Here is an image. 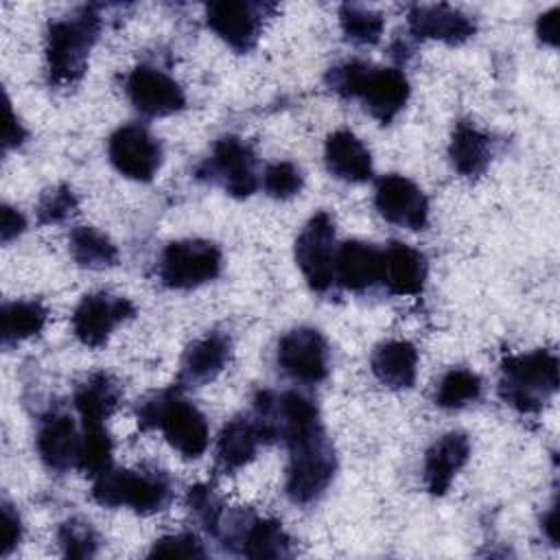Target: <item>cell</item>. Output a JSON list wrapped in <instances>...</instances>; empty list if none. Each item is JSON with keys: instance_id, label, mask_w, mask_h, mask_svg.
<instances>
[{"instance_id": "cell-37", "label": "cell", "mask_w": 560, "mask_h": 560, "mask_svg": "<svg viewBox=\"0 0 560 560\" xmlns=\"http://www.w3.org/2000/svg\"><path fill=\"white\" fill-rule=\"evenodd\" d=\"M22 536V525H20V516L18 512L4 503L2 505V556H9L13 551V547L20 542Z\"/></svg>"}, {"instance_id": "cell-31", "label": "cell", "mask_w": 560, "mask_h": 560, "mask_svg": "<svg viewBox=\"0 0 560 560\" xmlns=\"http://www.w3.org/2000/svg\"><path fill=\"white\" fill-rule=\"evenodd\" d=\"M112 464V440L105 431V424H83L81 433V455L79 470L88 475H101Z\"/></svg>"}, {"instance_id": "cell-21", "label": "cell", "mask_w": 560, "mask_h": 560, "mask_svg": "<svg viewBox=\"0 0 560 560\" xmlns=\"http://www.w3.org/2000/svg\"><path fill=\"white\" fill-rule=\"evenodd\" d=\"M324 160L328 171L343 182L359 184L372 177V155L368 147L348 129H339L328 136Z\"/></svg>"}, {"instance_id": "cell-39", "label": "cell", "mask_w": 560, "mask_h": 560, "mask_svg": "<svg viewBox=\"0 0 560 560\" xmlns=\"http://www.w3.org/2000/svg\"><path fill=\"white\" fill-rule=\"evenodd\" d=\"M24 228H26V219L11 206H4L2 208V228H0L2 243H9L15 236H20L24 232Z\"/></svg>"}, {"instance_id": "cell-4", "label": "cell", "mask_w": 560, "mask_h": 560, "mask_svg": "<svg viewBox=\"0 0 560 560\" xmlns=\"http://www.w3.org/2000/svg\"><path fill=\"white\" fill-rule=\"evenodd\" d=\"M287 446L291 453L284 483L287 497L295 505H308L324 494L335 475L332 444L319 424L291 438Z\"/></svg>"}, {"instance_id": "cell-16", "label": "cell", "mask_w": 560, "mask_h": 560, "mask_svg": "<svg viewBox=\"0 0 560 560\" xmlns=\"http://www.w3.org/2000/svg\"><path fill=\"white\" fill-rule=\"evenodd\" d=\"M407 22L416 37L438 39L448 46H459L475 35V22L448 4H413Z\"/></svg>"}, {"instance_id": "cell-26", "label": "cell", "mask_w": 560, "mask_h": 560, "mask_svg": "<svg viewBox=\"0 0 560 560\" xmlns=\"http://www.w3.org/2000/svg\"><path fill=\"white\" fill-rule=\"evenodd\" d=\"M120 400V387L109 374H92L74 394V407L83 424H105L116 411Z\"/></svg>"}, {"instance_id": "cell-23", "label": "cell", "mask_w": 560, "mask_h": 560, "mask_svg": "<svg viewBox=\"0 0 560 560\" xmlns=\"http://www.w3.org/2000/svg\"><path fill=\"white\" fill-rule=\"evenodd\" d=\"M262 442L260 431L254 418L236 416L232 418L217 438L214 462L221 472H236L245 464H249Z\"/></svg>"}, {"instance_id": "cell-30", "label": "cell", "mask_w": 560, "mask_h": 560, "mask_svg": "<svg viewBox=\"0 0 560 560\" xmlns=\"http://www.w3.org/2000/svg\"><path fill=\"white\" fill-rule=\"evenodd\" d=\"M339 22L346 39L361 46L376 44L385 26V18L378 11H372L361 4H341Z\"/></svg>"}, {"instance_id": "cell-20", "label": "cell", "mask_w": 560, "mask_h": 560, "mask_svg": "<svg viewBox=\"0 0 560 560\" xmlns=\"http://www.w3.org/2000/svg\"><path fill=\"white\" fill-rule=\"evenodd\" d=\"M230 337L217 330L192 341L182 359L179 383L188 387H199L214 381L230 361Z\"/></svg>"}, {"instance_id": "cell-27", "label": "cell", "mask_w": 560, "mask_h": 560, "mask_svg": "<svg viewBox=\"0 0 560 560\" xmlns=\"http://www.w3.org/2000/svg\"><path fill=\"white\" fill-rule=\"evenodd\" d=\"M46 317H48V311L39 300L7 302L0 313L2 346L9 348L22 339L37 335L44 328Z\"/></svg>"}, {"instance_id": "cell-15", "label": "cell", "mask_w": 560, "mask_h": 560, "mask_svg": "<svg viewBox=\"0 0 560 560\" xmlns=\"http://www.w3.org/2000/svg\"><path fill=\"white\" fill-rule=\"evenodd\" d=\"M131 105L147 116H171L186 105V94L175 79L151 66H138L125 81Z\"/></svg>"}, {"instance_id": "cell-1", "label": "cell", "mask_w": 560, "mask_h": 560, "mask_svg": "<svg viewBox=\"0 0 560 560\" xmlns=\"http://www.w3.org/2000/svg\"><path fill=\"white\" fill-rule=\"evenodd\" d=\"M326 83L346 98H361L365 109L383 125L392 122L409 98V83L400 70L374 68L363 61L330 68Z\"/></svg>"}, {"instance_id": "cell-6", "label": "cell", "mask_w": 560, "mask_h": 560, "mask_svg": "<svg viewBox=\"0 0 560 560\" xmlns=\"http://www.w3.org/2000/svg\"><path fill=\"white\" fill-rule=\"evenodd\" d=\"M138 422L142 427H158L166 442L188 459L203 455L208 448L210 435L206 416L177 394H162L153 400H147L138 409Z\"/></svg>"}, {"instance_id": "cell-10", "label": "cell", "mask_w": 560, "mask_h": 560, "mask_svg": "<svg viewBox=\"0 0 560 560\" xmlns=\"http://www.w3.org/2000/svg\"><path fill=\"white\" fill-rule=\"evenodd\" d=\"M267 11H273V4L221 0L206 7V22L230 48L247 52L260 37Z\"/></svg>"}, {"instance_id": "cell-29", "label": "cell", "mask_w": 560, "mask_h": 560, "mask_svg": "<svg viewBox=\"0 0 560 560\" xmlns=\"http://www.w3.org/2000/svg\"><path fill=\"white\" fill-rule=\"evenodd\" d=\"M481 394V378L464 368L448 370L435 392V402L442 409H462L475 402Z\"/></svg>"}, {"instance_id": "cell-40", "label": "cell", "mask_w": 560, "mask_h": 560, "mask_svg": "<svg viewBox=\"0 0 560 560\" xmlns=\"http://www.w3.org/2000/svg\"><path fill=\"white\" fill-rule=\"evenodd\" d=\"M26 138V131L24 127L20 125V120L15 118L11 105L7 107V129H4V149H11V147H18L22 144V140Z\"/></svg>"}, {"instance_id": "cell-33", "label": "cell", "mask_w": 560, "mask_h": 560, "mask_svg": "<svg viewBox=\"0 0 560 560\" xmlns=\"http://www.w3.org/2000/svg\"><path fill=\"white\" fill-rule=\"evenodd\" d=\"M302 173L291 162H273L265 168L262 186L273 199H291L302 190Z\"/></svg>"}, {"instance_id": "cell-3", "label": "cell", "mask_w": 560, "mask_h": 560, "mask_svg": "<svg viewBox=\"0 0 560 560\" xmlns=\"http://www.w3.org/2000/svg\"><path fill=\"white\" fill-rule=\"evenodd\" d=\"M558 392V357L549 350L508 357L501 363V398L521 413H536Z\"/></svg>"}, {"instance_id": "cell-7", "label": "cell", "mask_w": 560, "mask_h": 560, "mask_svg": "<svg viewBox=\"0 0 560 560\" xmlns=\"http://www.w3.org/2000/svg\"><path fill=\"white\" fill-rule=\"evenodd\" d=\"M221 271V249L210 241L188 238L168 243L160 258V280L168 289H195Z\"/></svg>"}, {"instance_id": "cell-11", "label": "cell", "mask_w": 560, "mask_h": 560, "mask_svg": "<svg viewBox=\"0 0 560 560\" xmlns=\"http://www.w3.org/2000/svg\"><path fill=\"white\" fill-rule=\"evenodd\" d=\"M109 162L129 179L149 182L162 164V147L151 131L138 122L118 127L107 142Z\"/></svg>"}, {"instance_id": "cell-38", "label": "cell", "mask_w": 560, "mask_h": 560, "mask_svg": "<svg viewBox=\"0 0 560 560\" xmlns=\"http://www.w3.org/2000/svg\"><path fill=\"white\" fill-rule=\"evenodd\" d=\"M558 7L549 9L547 13H542L536 22V35L542 44L549 46H558Z\"/></svg>"}, {"instance_id": "cell-8", "label": "cell", "mask_w": 560, "mask_h": 560, "mask_svg": "<svg viewBox=\"0 0 560 560\" xmlns=\"http://www.w3.org/2000/svg\"><path fill=\"white\" fill-rule=\"evenodd\" d=\"M335 223L317 212L295 238V262L313 291L324 293L335 280Z\"/></svg>"}, {"instance_id": "cell-5", "label": "cell", "mask_w": 560, "mask_h": 560, "mask_svg": "<svg viewBox=\"0 0 560 560\" xmlns=\"http://www.w3.org/2000/svg\"><path fill=\"white\" fill-rule=\"evenodd\" d=\"M92 499L105 508L127 505L140 514H153L173 501L171 479L162 470H112L96 475Z\"/></svg>"}, {"instance_id": "cell-34", "label": "cell", "mask_w": 560, "mask_h": 560, "mask_svg": "<svg viewBox=\"0 0 560 560\" xmlns=\"http://www.w3.org/2000/svg\"><path fill=\"white\" fill-rule=\"evenodd\" d=\"M77 212V197L68 186H57L48 192H44V197L39 199L37 206V217L39 223H61L66 219H70Z\"/></svg>"}, {"instance_id": "cell-41", "label": "cell", "mask_w": 560, "mask_h": 560, "mask_svg": "<svg viewBox=\"0 0 560 560\" xmlns=\"http://www.w3.org/2000/svg\"><path fill=\"white\" fill-rule=\"evenodd\" d=\"M542 529H545V534L549 536V540L553 542V545H558V508L553 505L551 510H549V514L542 518Z\"/></svg>"}, {"instance_id": "cell-19", "label": "cell", "mask_w": 560, "mask_h": 560, "mask_svg": "<svg viewBox=\"0 0 560 560\" xmlns=\"http://www.w3.org/2000/svg\"><path fill=\"white\" fill-rule=\"evenodd\" d=\"M335 280L348 291H365L383 280V252L363 241H346L335 256Z\"/></svg>"}, {"instance_id": "cell-14", "label": "cell", "mask_w": 560, "mask_h": 560, "mask_svg": "<svg viewBox=\"0 0 560 560\" xmlns=\"http://www.w3.org/2000/svg\"><path fill=\"white\" fill-rule=\"evenodd\" d=\"M374 206L385 221L407 230H424L429 221V201L424 192L411 179L396 173L378 179Z\"/></svg>"}, {"instance_id": "cell-12", "label": "cell", "mask_w": 560, "mask_h": 560, "mask_svg": "<svg viewBox=\"0 0 560 560\" xmlns=\"http://www.w3.org/2000/svg\"><path fill=\"white\" fill-rule=\"evenodd\" d=\"M280 370L300 383H319L328 376V343L315 328H293L278 341Z\"/></svg>"}, {"instance_id": "cell-32", "label": "cell", "mask_w": 560, "mask_h": 560, "mask_svg": "<svg viewBox=\"0 0 560 560\" xmlns=\"http://www.w3.org/2000/svg\"><path fill=\"white\" fill-rule=\"evenodd\" d=\"M57 538L66 558H92L98 547V538L92 525L81 518H70L61 523Z\"/></svg>"}, {"instance_id": "cell-28", "label": "cell", "mask_w": 560, "mask_h": 560, "mask_svg": "<svg viewBox=\"0 0 560 560\" xmlns=\"http://www.w3.org/2000/svg\"><path fill=\"white\" fill-rule=\"evenodd\" d=\"M70 254L77 265L88 269H105L118 262V247L101 230L79 225L70 232Z\"/></svg>"}, {"instance_id": "cell-35", "label": "cell", "mask_w": 560, "mask_h": 560, "mask_svg": "<svg viewBox=\"0 0 560 560\" xmlns=\"http://www.w3.org/2000/svg\"><path fill=\"white\" fill-rule=\"evenodd\" d=\"M188 505L192 508L197 518L203 523V527L212 536H217L219 523L223 516V505H221L219 497L214 494V490L210 486H192L188 490Z\"/></svg>"}, {"instance_id": "cell-2", "label": "cell", "mask_w": 560, "mask_h": 560, "mask_svg": "<svg viewBox=\"0 0 560 560\" xmlns=\"http://www.w3.org/2000/svg\"><path fill=\"white\" fill-rule=\"evenodd\" d=\"M98 33L101 15L92 7H83L48 26L46 63L50 83L72 85L85 74L88 55L98 39Z\"/></svg>"}, {"instance_id": "cell-18", "label": "cell", "mask_w": 560, "mask_h": 560, "mask_svg": "<svg viewBox=\"0 0 560 560\" xmlns=\"http://www.w3.org/2000/svg\"><path fill=\"white\" fill-rule=\"evenodd\" d=\"M468 455H470V442L464 433L451 431L438 438L424 455L427 490L435 497H442L451 488L453 477L468 462Z\"/></svg>"}, {"instance_id": "cell-22", "label": "cell", "mask_w": 560, "mask_h": 560, "mask_svg": "<svg viewBox=\"0 0 560 560\" xmlns=\"http://www.w3.org/2000/svg\"><path fill=\"white\" fill-rule=\"evenodd\" d=\"M427 280V258L405 243H389L383 252V282L396 295H418Z\"/></svg>"}, {"instance_id": "cell-25", "label": "cell", "mask_w": 560, "mask_h": 560, "mask_svg": "<svg viewBox=\"0 0 560 560\" xmlns=\"http://www.w3.org/2000/svg\"><path fill=\"white\" fill-rule=\"evenodd\" d=\"M448 155L459 175L479 177L488 168L492 158L490 138L481 133L477 127L468 122H459L453 131Z\"/></svg>"}, {"instance_id": "cell-13", "label": "cell", "mask_w": 560, "mask_h": 560, "mask_svg": "<svg viewBox=\"0 0 560 560\" xmlns=\"http://www.w3.org/2000/svg\"><path fill=\"white\" fill-rule=\"evenodd\" d=\"M133 315H136V308L127 298L109 295V293H92L77 304L72 313V330L83 346L98 348L109 339L112 330L120 322Z\"/></svg>"}, {"instance_id": "cell-36", "label": "cell", "mask_w": 560, "mask_h": 560, "mask_svg": "<svg viewBox=\"0 0 560 560\" xmlns=\"http://www.w3.org/2000/svg\"><path fill=\"white\" fill-rule=\"evenodd\" d=\"M149 556L160 558H203L206 551L195 534H173L155 540Z\"/></svg>"}, {"instance_id": "cell-24", "label": "cell", "mask_w": 560, "mask_h": 560, "mask_svg": "<svg viewBox=\"0 0 560 560\" xmlns=\"http://www.w3.org/2000/svg\"><path fill=\"white\" fill-rule=\"evenodd\" d=\"M370 368L374 376L389 389H407L416 383L418 374V350L413 343L392 339L374 348Z\"/></svg>"}, {"instance_id": "cell-17", "label": "cell", "mask_w": 560, "mask_h": 560, "mask_svg": "<svg viewBox=\"0 0 560 560\" xmlns=\"http://www.w3.org/2000/svg\"><path fill=\"white\" fill-rule=\"evenodd\" d=\"M37 453L50 470H68L79 466L81 435L70 416L50 413L37 429Z\"/></svg>"}, {"instance_id": "cell-9", "label": "cell", "mask_w": 560, "mask_h": 560, "mask_svg": "<svg viewBox=\"0 0 560 560\" xmlns=\"http://www.w3.org/2000/svg\"><path fill=\"white\" fill-rule=\"evenodd\" d=\"M210 177L221 184L232 197H249L258 188L256 160L247 142L236 136H223L217 140L212 155L199 168V177Z\"/></svg>"}]
</instances>
